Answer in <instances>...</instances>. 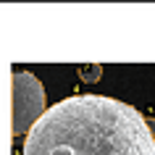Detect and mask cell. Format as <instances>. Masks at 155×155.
<instances>
[{
	"label": "cell",
	"instance_id": "6da1fadb",
	"mask_svg": "<svg viewBox=\"0 0 155 155\" xmlns=\"http://www.w3.org/2000/svg\"><path fill=\"white\" fill-rule=\"evenodd\" d=\"M21 155H155V134L129 103L74 95L45 110L29 129Z\"/></svg>",
	"mask_w": 155,
	"mask_h": 155
},
{
	"label": "cell",
	"instance_id": "7a4b0ae2",
	"mask_svg": "<svg viewBox=\"0 0 155 155\" xmlns=\"http://www.w3.org/2000/svg\"><path fill=\"white\" fill-rule=\"evenodd\" d=\"M45 116V87L29 71L13 74V131L29 134L34 124Z\"/></svg>",
	"mask_w": 155,
	"mask_h": 155
},
{
	"label": "cell",
	"instance_id": "3957f363",
	"mask_svg": "<svg viewBox=\"0 0 155 155\" xmlns=\"http://www.w3.org/2000/svg\"><path fill=\"white\" fill-rule=\"evenodd\" d=\"M82 76H84V79H97V76H100V66H95L92 71H87V68H82Z\"/></svg>",
	"mask_w": 155,
	"mask_h": 155
}]
</instances>
